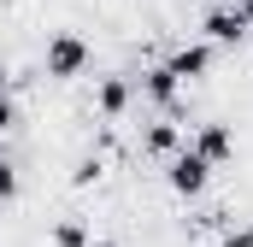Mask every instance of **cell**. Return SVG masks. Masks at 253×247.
<instances>
[{"label":"cell","mask_w":253,"mask_h":247,"mask_svg":"<svg viewBox=\"0 0 253 247\" xmlns=\"http://www.w3.org/2000/svg\"><path fill=\"white\" fill-rule=\"evenodd\" d=\"M88 59H94V47H88V36H77V30H53V36H47V47H42V71H47L53 82L83 77Z\"/></svg>","instance_id":"1"},{"label":"cell","mask_w":253,"mask_h":247,"mask_svg":"<svg viewBox=\"0 0 253 247\" xmlns=\"http://www.w3.org/2000/svg\"><path fill=\"white\" fill-rule=\"evenodd\" d=\"M212 247H253V224H230V230H224Z\"/></svg>","instance_id":"10"},{"label":"cell","mask_w":253,"mask_h":247,"mask_svg":"<svg viewBox=\"0 0 253 247\" xmlns=\"http://www.w3.org/2000/svg\"><path fill=\"white\" fill-rule=\"evenodd\" d=\"M6 88H12V65L0 59V94H6Z\"/></svg>","instance_id":"13"},{"label":"cell","mask_w":253,"mask_h":247,"mask_svg":"<svg viewBox=\"0 0 253 247\" xmlns=\"http://www.w3.org/2000/svg\"><path fill=\"white\" fill-rule=\"evenodd\" d=\"M94 242V230L83 224V218H59L53 230H47V247H88Z\"/></svg>","instance_id":"9"},{"label":"cell","mask_w":253,"mask_h":247,"mask_svg":"<svg viewBox=\"0 0 253 247\" xmlns=\"http://www.w3.org/2000/svg\"><path fill=\"white\" fill-rule=\"evenodd\" d=\"M189 153H200L212 171L218 165H230L236 159V124H224V118H212V124H194V135H189Z\"/></svg>","instance_id":"4"},{"label":"cell","mask_w":253,"mask_h":247,"mask_svg":"<svg viewBox=\"0 0 253 247\" xmlns=\"http://www.w3.org/2000/svg\"><path fill=\"white\" fill-rule=\"evenodd\" d=\"M248 36H253V24L242 18V6H236V0H218V6H206V18H200V41H206V47H218V53H236Z\"/></svg>","instance_id":"2"},{"label":"cell","mask_w":253,"mask_h":247,"mask_svg":"<svg viewBox=\"0 0 253 247\" xmlns=\"http://www.w3.org/2000/svg\"><path fill=\"white\" fill-rule=\"evenodd\" d=\"M206 183H212V165L200 159V153H177V159H165V188L177 194V200H200L206 194Z\"/></svg>","instance_id":"3"},{"label":"cell","mask_w":253,"mask_h":247,"mask_svg":"<svg viewBox=\"0 0 253 247\" xmlns=\"http://www.w3.org/2000/svg\"><path fill=\"white\" fill-rule=\"evenodd\" d=\"M12 194H18V165H12V159L0 153V206H6Z\"/></svg>","instance_id":"11"},{"label":"cell","mask_w":253,"mask_h":247,"mask_svg":"<svg viewBox=\"0 0 253 247\" xmlns=\"http://www.w3.org/2000/svg\"><path fill=\"white\" fill-rule=\"evenodd\" d=\"M88 247H118V242H112V236H94V242H88Z\"/></svg>","instance_id":"14"},{"label":"cell","mask_w":253,"mask_h":247,"mask_svg":"<svg viewBox=\"0 0 253 247\" xmlns=\"http://www.w3.org/2000/svg\"><path fill=\"white\" fill-rule=\"evenodd\" d=\"M212 59H218V47H206V41H177L171 59H165V71L189 88V82H200V77H212Z\"/></svg>","instance_id":"6"},{"label":"cell","mask_w":253,"mask_h":247,"mask_svg":"<svg viewBox=\"0 0 253 247\" xmlns=\"http://www.w3.org/2000/svg\"><path fill=\"white\" fill-rule=\"evenodd\" d=\"M135 88H141V94L159 106V118H177V112H183V82L165 71V59H159V65H147V71L135 77Z\"/></svg>","instance_id":"5"},{"label":"cell","mask_w":253,"mask_h":247,"mask_svg":"<svg viewBox=\"0 0 253 247\" xmlns=\"http://www.w3.org/2000/svg\"><path fill=\"white\" fill-rule=\"evenodd\" d=\"M129 100H135V82H129V77H100V82H94V112H100L106 124L124 118Z\"/></svg>","instance_id":"8"},{"label":"cell","mask_w":253,"mask_h":247,"mask_svg":"<svg viewBox=\"0 0 253 247\" xmlns=\"http://www.w3.org/2000/svg\"><path fill=\"white\" fill-rule=\"evenodd\" d=\"M183 147H189V135H183L177 118H153L141 129V153H147V159H177Z\"/></svg>","instance_id":"7"},{"label":"cell","mask_w":253,"mask_h":247,"mask_svg":"<svg viewBox=\"0 0 253 247\" xmlns=\"http://www.w3.org/2000/svg\"><path fill=\"white\" fill-rule=\"evenodd\" d=\"M12 129H18V106H12V100H6V94H0V141H6V135H12Z\"/></svg>","instance_id":"12"}]
</instances>
